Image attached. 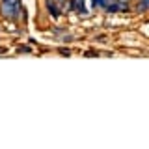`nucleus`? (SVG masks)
I'll return each mask as SVG.
<instances>
[{
    "instance_id": "7ed1b4c3",
    "label": "nucleus",
    "mask_w": 149,
    "mask_h": 149,
    "mask_svg": "<svg viewBox=\"0 0 149 149\" xmlns=\"http://www.w3.org/2000/svg\"><path fill=\"white\" fill-rule=\"evenodd\" d=\"M0 2H8V4H15V2H21V0H0Z\"/></svg>"
},
{
    "instance_id": "f257e3e1",
    "label": "nucleus",
    "mask_w": 149,
    "mask_h": 149,
    "mask_svg": "<svg viewBox=\"0 0 149 149\" xmlns=\"http://www.w3.org/2000/svg\"><path fill=\"white\" fill-rule=\"evenodd\" d=\"M21 11H22L21 2H15V4L0 2V15H2V19H6V21H11V22L21 21Z\"/></svg>"
},
{
    "instance_id": "f03ea898",
    "label": "nucleus",
    "mask_w": 149,
    "mask_h": 149,
    "mask_svg": "<svg viewBox=\"0 0 149 149\" xmlns=\"http://www.w3.org/2000/svg\"><path fill=\"white\" fill-rule=\"evenodd\" d=\"M45 9L49 11V15L52 17V19H58L60 15H62V13H65V11H63V8L60 6L56 0H45Z\"/></svg>"
},
{
    "instance_id": "20e7f679",
    "label": "nucleus",
    "mask_w": 149,
    "mask_h": 149,
    "mask_svg": "<svg viewBox=\"0 0 149 149\" xmlns=\"http://www.w3.org/2000/svg\"><path fill=\"white\" fill-rule=\"evenodd\" d=\"M0 54H6V47H0Z\"/></svg>"
}]
</instances>
